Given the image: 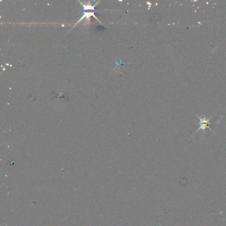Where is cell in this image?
<instances>
[{
	"label": "cell",
	"instance_id": "6da1fadb",
	"mask_svg": "<svg viewBox=\"0 0 226 226\" xmlns=\"http://www.w3.org/2000/svg\"><path fill=\"white\" fill-rule=\"evenodd\" d=\"M198 118L200 119V127L199 129H198V130H197V131H196V133H197L198 131L201 130V129H202V130H205V129H206V128L210 129V127H209L208 125L210 124V119H206V118H200L199 116H198Z\"/></svg>",
	"mask_w": 226,
	"mask_h": 226
}]
</instances>
